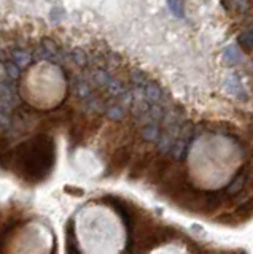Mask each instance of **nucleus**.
I'll list each match as a JSON object with an SVG mask.
<instances>
[{
    "label": "nucleus",
    "mask_w": 253,
    "mask_h": 254,
    "mask_svg": "<svg viewBox=\"0 0 253 254\" xmlns=\"http://www.w3.org/2000/svg\"><path fill=\"white\" fill-rule=\"evenodd\" d=\"M56 161L54 140L46 133H38L26 140L10 153H3L2 165L29 183L43 181L53 170Z\"/></svg>",
    "instance_id": "1"
},
{
    "label": "nucleus",
    "mask_w": 253,
    "mask_h": 254,
    "mask_svg": "<svg viewBox=\"0 0 253 254\" xmlns=\"http://www.w3.org/2000/svg\"><path fill=\"white\" fill-rule=\"evenodd\" d=\"M102 202H105L108 203L112 208L116 210V213L120 214L123 222H124V226H126V230H128L129 234H132V230H134V216H136V213H134L132 210V206L128 203V202H124L123 198L120 197H115V195H105L104 198H102Z\"/></svg>",
    "instance_id": "2"
},
{
    "label": "nucleus",
    "mask_w": 253,
    "mask_h": 254,
    "mask_svg": "<svg viewBox=\"0 0 253 254\" xmlns=\"http://www.w3.org/2000/svg\"><path fill=\"white\" fill-rule=\"evenodd\" d=\"M131 156H132V149H131L129 145L128 146L124 145V146H120L118 149H115L112 157H110L107 170H105L107 177H113V175H118L120 172H123L124 167L129 164Z\"/></svg>",
    "instance_id": "3"
},
{
    "label": "nucleus",
    "mask_w": 253,
    "mask_h": 254,
    "mask_svg": "<svg viewBox=\"0 0 253 254\" xmlns=\"http://www.w3.org/2000/svg\"><path fill=\"white\" fill-rule=\"evenodd\" d=\"M191 135H193L191 123H185V126H181V130H180L175 143H173V148H172V153L175 156L177 161H183L185 159L189 141H191Z\"/></svg>",
    "instance_id": "4"
},
{
    "label": "nucleus",
    "mask_w": 253,
    "mask_h": 254,
    "mask_svg": "<svg viewBox=\"0 0 253 254\" xmlns=\"http://www.w3.org/2000/svg\"><path fill=\"white\" fill-rule=\"evenodd\" d=\"M170 167H172V162L169 157H164V156L155 157L152 165H150V169H148V181L153 183V185L161 183Z\"/></svg>",
    "instance_id": "5"
},
{
    "label": "nucleus",
    "mask_w": 253,
    "mask_h": 254,
    "mask_svg": "<svg viewBox=\"0 0 253 254\" xmlns=\"http://www.w3.org/2000/svg\"><path fill=\"white\" fill-rule=\"evenodd\" d=\"M153 159L155 156L152 153H145V154H142L136 162H134V165L131 167V170H129V180L132 181H136L139 178L144 177L145 173H148V169H150V165H152L153 162Z\"/></svg>",
    "instance_id": "6"
},
{
    "label": "nucleus",
    "mask_w": 253,
    "mask_h": 254,
    "mask_svg": "<svg viewBox=\"0 0 253 254\" xmlns=\"http://www.w3.org/2000/svg\"><path fill=\"white\" fill-rule=\"evenodd\" d=\"M249 175H250V169L247 165L242 167V169L236 173V177L233 178V181L229 183L228 188H226V194L229 195H237L241 194V190L244 189V186L247 185V180H249Z\"/></svg>",
    "instance_id": "7"
},
{
    "label": "nucleus",
    "mask_w": 253,
    "mask_h": 254,
    "mask_svg": "<svg viewBox=\"0 0 253 254\" xmlns=\"http://www.w3.org/2000/svg\"><path fill=\"white\" fill-rule=\"evenodd\" d=\"M140 137L144 138L145 141H160V138H161L160 123H158V121H148L145 124H142Z\"/></svg>",
    "instance_id": "8"
},
{
    "label": "nucleus",
    "mask_w": 253,
    "mask_h": 254,
    "mask_svg": "<svg viewBox=\"0 0 253 254\" xmlns=\"http://www.w3.org/2000/svg\"><path fill=\"white\" fill-rule=\"evenodd\" d=\"M221 59H223L226 65L233 67V65H237L239 62H242V53L236 45H229L225 48L223 54H221Z\"/></svg>",
    "instance_id": "9"
},
{
    "label": "nucleus",
    "mask_w": 253,
    "mask_h": 254,
    "mask_svg": "<svg viewBox=\"0 0 253 254\" xmlns=\"http://www.w3.org/2000/svg\"><path fill=\"white\" fill-rule=\"evenodd\" d=\"M226 91L229 94H233L234 97H237L239 100H247V92H245L244 86L241 83V79L237 76H229L226 81Z\"/></svg>",
    "instance_id": "10"
},
{
    "label": "nucleus",
    "mask_w": 253,
    "mask_h": 254,
    "mask_svg": "<svg viewBox=\"0 0 253 254\" xmlns=\"http://www.w3.org/2000/svg\"><path fill=\"white\" fill-rule=\"evenodd\" d=\"M10 59L18 64V65L22 68V67H27L32 64V54H30L27 50H22V48H14V50H11L10 53Z\"/></svg>",
    "instance_id": "11"
},
{
    "label": "nucleus",
    "mask_w": 253,
    "mask_h": 254,
    "mask_svg": "<svg viewBox=\"0 0 253 254\" xmlns=\"http://www.w3.org/2000/svg\"><path fill=\"white\" fill-rule=\"evenodd\" d=\"M237 45L241 46V50L245 53L253 51V27L244 29L239 35H237Z\"/></svg>",
    "instance_id": "12"
},
{
    "label": "nucleus",
    "mask_w": 253,
    "mask_h": 254,
    "mask_svg": "<svg viewBox=\"0 0 253 254\" xmlns=\"http://www.w3.org/2000/svg\"><path fill=\"white\" fill-rule=\"evenodd\" d=\"M223 5L236 14H245L250 10V0H223Z\"/></svg>",
    "instance_id": "13"
},
{
    "label": "nucleus",
    "mask_w": 253,
    "mask_h": 254,
    "mask_svg": "<svg viewBox=\"0 0 253 254\" xmlns=\"http://www.w3.org/2000/svg\"><path fill=\"white\" fill-rule=\"evenodd\" d=\"M72 222H69L67 226V232H66V254H80L77 246V238H75V232L72 229Z\"/></svg>",
    "instance_id": "14"
},
{
    "label": "nucleus",
    "mask_w": 253,
    "mask_h": 254,
    "mask_svg": "<svg viewBox=\"0 0 253 254\" xmlns=\"http://www.w3.org/2000/svg\"><path fill=\"white\" fill-rule=\"evenodd\" d=\"M2 67H3L5 76L8 78L10 81H14V79H18L21 76V67L18 65V64H14L11 59L10 61H3Z\"/></svg>",
    "instance_id": "15"
},
{
    "label": "nucleus",
    "mask_w": 253,
    "mask_h": 254,
    "mask_svg": "<svg viewBox=\"0 0 253 254\" xmlns=\"http://www.w3.org/2000/svg\"><path fill=\"white\" fill-rule=\"evenodd\" d=\"M168 2V6L170 13L175 16V18L181 19L185 18V5H183V0H166Z\"/></svg>",
    "instance_id": "16"
},
{
    "label": "nucleus",
    "mask_w": 253,
    "mask_h": 254,
    "mask_svg": "<svg viewBox=\"0 0 253 254\" xmlns=\"http://www.w3.org/2000/svg\"><path fill=\"white\" fill-rule=\"evenodd\" d=\"M236 216L239 219H249L250 216H253V197L249 198L247 202H244L239 208L236 210Z\"/></svg>",
    "instance_id": "17"
},
{
    "label": "nucleus",
    "mask_w": 253,
    "mask_h": 254,
    "mask_svg": "<svg viewBox=\"0 0 253 254\" xmlns=\"http://www.w3.org/2000/svg\"><path fill=\"white\" fill-rule=\"evenodd\" d=\"M66 192H69L70 195H77V197H82L83 195V189L80 188H72V186H66Z\"/></svg>",
    "instance_id": "18"
},
{
    "label": "nucleus",
    "mask_w": 253,
    "mask_h": 254,
    "mask_svg": "<svg viewBox=\"0 0 253 254\" xmlns=\"http://www.w3.org/2000/svg\"><path fill=\"white\" fill-rule=\"evenodd\" d=\"M207 254H231V253H207Z\"/></svg>",
    "instance_id": "19"
}]
</instances>
